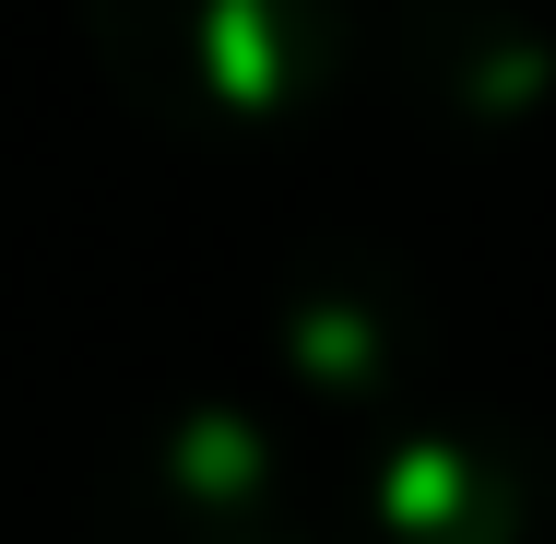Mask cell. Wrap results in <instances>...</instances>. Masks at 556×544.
Masks as SVG:
<instances>
[{"label": "cell", "instance_id": "6da1fadb", "mask_svg": "<svg viewBox=\"0 0 556 544\" xmlns=\"http://www.w3.org/2000/svg\"><path fill=\"white\" fill-rule=\"evenodd\" d=\"M84 60L166 142H273L308 130L355 60V0H72Z\"/></svg>", "mask_w": 556, "mask_h": 544}, {"label": "cell", "instance_id": "7a4b0ae2", "mask_svg": "<svg viewBox=\"0 0 556 544\" xmlns=\"http://www.w3.org/2000/svg\"><path fill=\"white\" fill-rule=\"evenodd\" d=\"M296 533V450L261 403H166L118 450L108 544H285Z\"/></svg>", "mask_w": 556, "mask_h": 544}, {"label": "cell", "instance_id": "3957f363", "mask_svg": "<svg viewBox=\"0 0 556 544\" xmlns=\"http://www.w3.org/2000/svg\"><path fill=\"white\" fill-rule=\"evenodd\" d=\"M355 544H556V438L509 415H403L367 461Z\"/></svg>", "mask_w": 556, "mask_h": 544}, {"label": "cell", "instance_id": "277c9868", "mask_svg": "<svg viewBox=\"0 0 556 544\" xmlns=\"http://www.w3.org/2000/svg\"><path fill=\"white\" fill-rule=\"evenodd\" d=\"M391 72L462 142H521L556 107V36L521 0H391Z\"/></svg>", "mask_w": 556, "mask_h": 544}, {"label": "cell", "instance_id": "5b68a950", "mask_svg": "<svg viewBox=\"0 0 556 544\" xmlns=\"http://www.w3.org/2000/svg\"><path fill=\"white\" fill-rule=\"evenodd\" d=\"M273 367L296 391H320L332 415L355 403H391L415 379V331H403V296H355V284H296L285 320H273Z\"/></svg>", "mask_w": 556, "mask_h": 544}, {"label": "cell", "instance_id": "8992f818", "mask_svg": "<svg viewBox=\"0 0 556 544\" xmlns=\"http://www.w3.org/2000/svg\"><path fill=\"white\" fill-rule=\"evenodd\" d=\"M285 544H308V533H285Z\"/></svg>", "mask_w": 556, "mask_h": 544}]
</instances>
